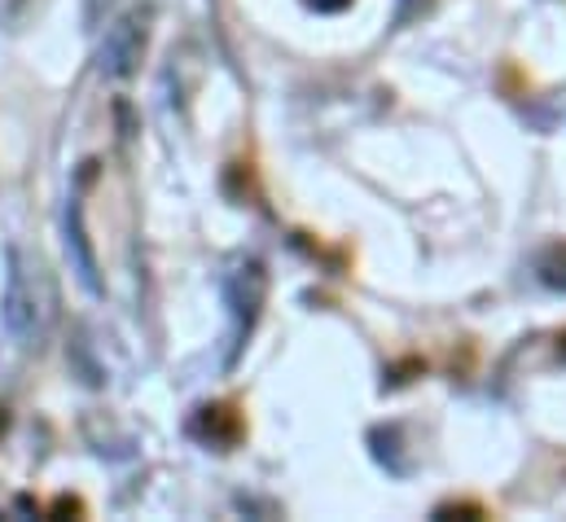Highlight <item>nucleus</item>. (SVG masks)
Wrapping results in <instances>:
<instances>
[{
  "label": "nucleus",
  "mask_w": 566,
  "mask_h": 522,
  "mask_svg": "<svg viewBox=\"0 0 566 522\" xmlns=\"http://www.w3.org/2000/svg\"><path fill=\"white\" fill-rule=\"evenodd\" d=\"M145 35H149V9H133L124 22H115V31L106 40V66L115 75L133 71V62L145 53Z\"/></svg>",
  "instance_id": "f257e3e1"
},
{
  "label": "nucleus",
  "mask_w": 566,
  "mask_h": 522,
  "mask_svg": "<svg viewBox=\"0 0 566 522\" xmlns=\"http://www.w3.org/2000/svg\"><path fill=\"white\" fill-rule=\"evenodd\" d=\"M207 435H211L216 443H238L242 417H238L229 404H216V408H207Z\"/></svg>",
  "instance_id": "f03ea898"
}]
</instances>
